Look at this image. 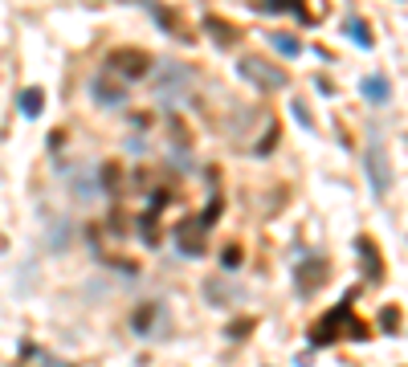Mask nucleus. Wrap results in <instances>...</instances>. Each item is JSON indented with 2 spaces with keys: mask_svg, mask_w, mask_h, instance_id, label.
<instances>
[{
  "mask_svg": "<svg viewBox=\"0 0 408 367\" xmlns=\"http://www.w3.org/2000/svg\"><path fill=\"white\" fill-rule=\"evenodd\" d=\"M188 86H192V69L184 66H163L155 74V94H160L167 106H176L180 98H188Z\"/></svg>",
  "mask_w": 408,
  "mask_h": 367,
  "instance_id": "1",
  "label": "nucleus"
},
{
  "mask_svg": "<svg viewBox=\"0 0 408 367\" xmlns=\"http://www.w3.org/2000/svg\"><path fill=\"white\" fill-rule=\"evenodd\" d=\"M241 78L245 82H253V86H261V90H282L286 86V74H277L274 66H265L261 57H241Z\"/></svg>",
  "mask_w": 408,
  "mask_h": 367,
  "instance_id": "2",
  "label": "nucleus"
},
{
  "mask_svg": "<svg viewBox=\"0 0 408 367\" xmlns=\"http://www.w3.org/2000/svg\"><path fill=\"white\" fill-rule=\"evenodd\" d=\"M368 176H372L375 201H384L392 176H388V155H384V143H380V139H372V147H368Z\"/></svg>",
  "mask_w": 408,
  "mask_h": 367,
  "instance_id": "3",
  "label": "nucleus"
},
{
  "mask_svg": "<svg viewBox=\"0 0 408 367\" xmlns=\"http://www.w3.org/2000/svg\"><path fill=\"white\" fill-rule=\"evenodd\" d=\"M106 66L118 69V74H127V78H147V74H151V57H147L143 50H114Z\"/></svg>",
  "mask_w": 408,
  "mask_h": 367,
  "instance_id": "4",
  "label": "nucleus"
},
{
  "mask_svg": "<svg viewBox=\"0 0 408 367\" xmlns=\"http://www.w3.org/2000/svg\"><path fill=\"white\" fill-rule=\"evenodd\" d=\"M347 306H351V298L343 302V306H335V310H331V315L314 327V334H310V339H314L319 347H326V343H335V339H339V322H347Z\"/></svg>",
  "mask_w": 408,
  "mask_h": 367,
  "instance_id": "5",
  "label": "nucleus"
},
{
  "mask_svg": "<svg viewBox=\"0 0 408 367\" xmlns=\"http://www.w3.org/2000/svg\"><path fill=\"white\" fill-rule=\"evenodd\" d=\"M359 90H363V98L375 102V106H384V102L392 98V86H388V78H384V74H372V78H363V82H359Z\"/></svg>",
  "mask_w": 408,
  "mask_h": 367,
  "instance_id": "6",
  "label": "nucleus"
},
{
  "mask_svg": "<svg viewBox=\"0 0 408 367\" xmlns=\"http://www.w3.org/2000/svg\"><path fill=\"white\" fill-rule=\"evenodd\" d=\"M90 90H94V98L102 102V106H123V102H127V94H123L118 86H111L106 74H98L94 82H90Z\"/></svg>",
  "mask_w": 408,
  "mask_h": 367,
  "instance_id": "7",
  "label": "nucleus"
},
{
  "mask_svg": "<svg viewBox=\"0 0 408 367\" xmlns=\"http://www.w3.org/2000/svg\"><path fill=\"white\" fill-rule=\"evenodd\" d=\"M270 45H274L282 57H298V53H302V45H298L290 33H274V37H270Z\"/></svg>",
  "mask_w": 408,
  "mask_h": 367,
  "instance_id": "8",
  "label": "nucleus"
},
{
  "mask_svg": "<svg viewBox=\"0 0 408 367\" xmlns=\"http://www.w3.org/2000/svg\"><path fill=\"white\" fill-rule=\"evenodd\" d=\"M347 33L355 37L359 50H372V33H368V25H363L359 17H347Z\"/></svg>",
  "mask_w": 408,
  "mask_h": 367,
  "instance_id": "9",
  "label": "nucleus"
},
{
  "mask_svg": "<svg viewBox=\"0 0 408 367\" xmlns=\"http://www.w3.org/2000/svg\"><path fill=\"white\" fill-rule=\"evenodd\" d=\"M355 249H359V257H363V269H368L372 278H380V253H372V245H368L363 237L355 241Z\"/></svg>",
  "mask_w": 408,
  "mask_h": 367,
  "instance_id": "10",
  "label": "nucleus"
},
{
  "mask_svg": "<svg viewBox=\"0 0 408 367\" xmlns=\"http://www.w3.org/2000/svg\"><path fill=\"white\" fill-rule=\"evenodd\" d=\"M21 111H25L29 118L41 115V90H25V94H21Z\"/></svg>",
  "mask_w": 408,
  "mask_h": 367,
  "instance_id": "11",
  "label": "nucleus"
},
{
  "mask_svg": "<svg viewBox=\"0 0 408 367\" xmlns=\"http://www.w3.org/2000/svg\"><path fill=\"white\" fill-rule=\"evenodd\" d=\"M221 261H225V269H237V261H241V253H237V245H228Z\"/></svg>",
  "mask_w": 408,
  "mask_h": 367,
  "instance_id": "12",
  "label": "nucleus"
},
{
  "mask_svg": "<svg viewBox=\"0 0 408 367\" xmlns=\"http://www.w3.org/2000/svg\"><path fill=\"white\" fill-rule=\"evenodd\" d=\"M294 118H298L302 127H310V115H307V111H302V102H294Z\"/></svg>",
  "mask_w": 408,
  "mask_h": 367,
  "instance_id": "13",
  "label": "nucleus"
},
{
  "mask_svg": "<svg viewBox=\"0 0 408 367\" xmlns=\"http://www.w3.org/2000/svg\"><path fill=\"white\" fill-rule=\"evenodd\" d=\"M228 334H233V339H241V334H249V322H233V327H228Z\"/></svg>",
  "mask_w": 408,
  "mask_h": 367,
  "instance_id": "14",
  "label": "nucleus"
}]
</instances>
